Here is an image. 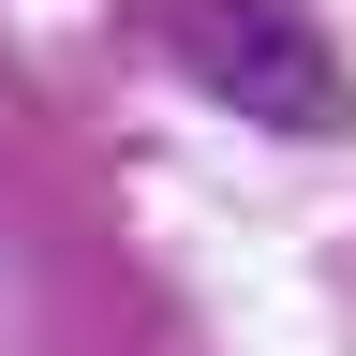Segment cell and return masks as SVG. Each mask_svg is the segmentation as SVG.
<instances>
[{"instance_id": "obj_1", "label": "cell", "mask_w": 356, "mask_h": 356, "mask_svg": "<svg viewBox=\"0 0 356 356\" xmlns=\"http://www.w3.org/2000/svg\"><path fill=\"white\" fill-rule=\"evenodd\" d=\"M163 44L193 60L222 104L282 119V134H341V60L297 0H163Z\"/></svg>"}]
</instances>
